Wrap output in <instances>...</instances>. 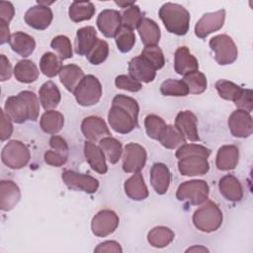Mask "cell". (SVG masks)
Returning a JSON list of instances; mask_svg holds the SVG:
<instances>
[{
  "mask_svg": "<svg viewBox=\"0 0 253 253\" xmlns=\"http://www.w3.org/2000/svg\"><path fill=\"white\" fill-rule=\"evenodd\" d=\"M137 102L126 95L119 94L114 97L112 107L108 114L111 127L119 133H128L138 126Z\"/></svg>",
  "mask_w": 253,
  "mask_h": 253,
  "instance_id": "obj_1",
  "label": "cell"
},
{
  "mask_svg": "<svg viewBox=\"0 0 253 253\" xmlns=\"http://www.w3.org/2000/svg\"><path fill=\"white\" fill-rule=\"evenodd\" d=\"M211 149L196 143H185L178 147L175 155L178 158V169L183 176H201L208 173V161Z\"/></svg>",
  "mask_w": 253,
  "mask_h": 253,
  "instance_id": "obj_2",
  "label": "cell"
},
{
  "mask_svg": "<svg viewBox=\"0 0 253 253\" xmlns=\"http://www.w3.org/2000/svg\"><path fill=\"white\" fill-rule=\"evenodd\" d=\"M4 111L16 124H24L27 121L36 122L39 118L40 102L34 92L25 90L7 98Z\"/></svg>",
  "mask_w": 253,
  "mask_h": 253,
  "instance_id": "obj_3",
  "label": "cell"
},
{
  "mask_svg": "<svg viewBox=\"0 0 253 253\" xmlns=\"http://www.w3.org/2000/svg\"><path fill=\"white\" fill-rule=\"evenodd\" d=\"M158 15L169 33L184 36L189 31L190 13L182 5L167 2L160 7Z\"/></svg>",
  "mask_w": 253,
  "mask_h": 253,
  "instance_id": "obj_4",
  "label": "cell"
},
{
  "mask_svg": "<svg viewBox=\"0 0 253 253\" xmlns=\"http://www.w3.org/2000/svg\"><path fill=\"white\" fill-rule=\"evenodd\" d=\"M193 223L197 229L203 232L217 230L223 219L222 211L212 201H206L193 214Z\"/></svg>",
  "mask_w": 253,
  "mask_h": 253,
  "instance_id": "obj_5",
  "label": "cell"
},
{
  "mask_svg": "<svg viewBox=\"0 0 253 253\" xmlns=\"http://www.w3.org/2000/svg\"><path fill=\"white\" fill-rule=\"evenodd\" d=\"M210 188L204 180H190L182 183L176 192V198L179 201L186 202L193 206H199L205 203L209 198Z\"/></svg>",
  "mask_w": 253,
  "mask_h": 253,
  "instance_id": "obj_6",
  "label": "cell"
},
{
  "mask_svg": "<svg viewBox=\"0 0 253 253\" xmlns=\"http://www.w3.org/2000/svg\"><path fill=\"white\" fill-rule=\"evenodd\" d=\"M77 103L83 107L97 104L102 97V85L92 74L85 75L73 92Z\"/></svg>",
  "mask_w": 253,
  "mask_h": 253,
  "instance_id": "obj_7",
  "label": "cell"
},
{
  "mask_svg": "<svg viewBox=\"0 0 253 253\" xmlns=\"http://www.w3.org/2000/svg\"><path fill=\"white\" fill-rule=\"evenodd\" d=\"M210 47L214 52V59L219 65L233 63L238 56L233 40L227 35H217L210 40Z\"/></svg>",
  "mask_w": 253,
  "mask_h": 253,
  "instance_id": "obj_8",
  "label": "cell"
},
{
  "mask_svg": "<svg viewBox=\"0 0 253 253\" xmlns=\"http://www.w3.org/2000/svg\"><path fill=\"white\" fill-rule=\"evenodd\" d=\"M31 158L29 148L20 140H10L1 152L2 162L11 169L25 167Z\"/></svg>",
  "mask_w": 253,
  "mask_h": 253,
  "instance_id": "obj_9",
  "label": "cell"
},
{
  "mask_svg": "<svg viewBox=\"0 0 253 253\" xmlns=\"http://www.w3.org/2000/svg\"><path fill=\"white\" fill-rule=\"evenodd\" d=\"M61 178L64 184L70 190L93 194L99 188V181L96 178L90 175L78 173L73 170H64L62 172Z\"/></svg>",
  "mask_w": 253,
  "mask_h": 253,
  "instance_id": "obj_10",
  "label": "cell"
},
{
  "mask_svg": "<svg viewBox=\"0 0 253 253\" xmlns=\"http://www.w3.org/2000/svg\"><path fill=\"white\" fill-rule=\"evenodd\" d=\"M120 218L112 210H102L98 211L91 221V229L94 235L105 237L113 233L119 226Z\"/></svg>",
  "mask_w": 253,
  "mask_h": 253,
  "instance_id": "obj_11",
  "label": "cell"
},
{
  "mask_svg": "<svg viewBox=\"0 0 253 253\" xmlns=\"http://www.w3.org/2000/svg\"><path fill=\"white\" fill-rule=\"evenodd\" d=\"M147 154L140 144L129 142L125 146L123 157V170L126 173L139 172L145 165Z\"/></svg>",
  "mask_w": 253,
  "mask_h": 253,
  "instance_id": "obj_12",
  "label": "cell"
},
{
  "mask_svg": "<svg viewBox=\"0 0 253 253\" xmlns=\"http://www.w3.org/2000/svg\"><path fill=\"white\" fill-rule=\"evenodd\" d=\"M224 20H225L224 9L204 14L195 26L196 36L200 39L207 38L210 34L220 30L224 24Z\"/></svg>",
  "mask_w": 253,
  "mask_h": 253,
  "instance_id": "obj_13",
  "label": "cell"
},
{
  "mask_svg": "<svg viewBox=\"0 0 253 253\" xmlns=\"http://www.w3.org/2000/svg\"><path fill=\"white\" fill-rule=\"evenodd\" d=\"M230 132L235 137L245 138L252 134L253 121L250 113L244 110H236L228 118L227 121Z\"/></svg>",
  "mask_w": 253,
  "mask_h": 253,
  "instance_id": "obj_14",
  "label": "cell"
},
{
  "mask_svg": "<svg viewBox=\"0 0 253 253\" xmlns=\"http://www.w3.org/2000/svg\"><path fill=\"white\" fill-rule=\"evenodd\" d=\"M81 131L85 138L92 142H99L104 137L111 135L105 121L96 116L87 117L82 121Z\"/></svg>",
  "mask_w": 253,
  "mask_h": 253,
  "instance_id": "obj_15",
  "label": "cell"
},
{
  "mask_svg": "<svg viewBox=\"0 0 253 253\" xmlns=\"http://www.w3.org/2000/svg\"><path fill=\"white\" fill-rule=\"evenodd\" d=\"M24 19L33 29L42 31L49 27L53 19V14L49 7L38 4L28 9Z\"/></svg>",
  "mask_w": 253,
  "mask_h": 253,
  "instance_id": "obj_16",
  "label": "cell"
},
{
  "mask_svg": "<svg viewBox=\"0 0 253 253\" xmlns=\"http://www.w3.org/2000/svg\"><path fill=\"white\" fill-rule=\"evenodd\" d=\"M97 26L106 38H115L122 28L121 13L117 10H103L97 18Z\"/></svg>",
  "mask_w": 253,
  "mask_h": 253,
  "instance_id": "obj_17",
  "label": "cell"
},
{
  "mask_svg": "<svg viewBox=\"0 0 253 253\" xmlns=\"http://www.w3.org/2000/svg\"><path fill=\"white\" fill-rule=\"evenodd\" d=\"M129 76L138 82H152L156 76V69L143 56L138 55L128 62Z\"/></svg>",
  "mask_w": 253,
  "mask_h": 253,
  "instance_id": "obj_18",
  "label": "cell"
},
{
  "mask_svg": "<svg viewBox=\"0 0 253 253\" xmlns=\"http://www.w3.org/2000/svg\"><path fill=\"white\" fill-rule=\"evenodd\" d=\"M175 126L184 135V137L190 141H199L198 131V119L191 111H182L178 113L175 119Z\"/></svg>",
  "mask_w": 253,
  "mask_h": 253,
  "instance_id": "obj_19",
  "label": "cell"
},
{
  "mask_svg": "<svg viewBox=\"0 0 253 253\" xmlns=\"http://www.w3.org/2000/svg\"><path fill=\"white\" fill-rule=\"evenodd\" d=\"M174 69L179 75H187L199 70L198 59L190 52L187 46H180L174 55Z\"/></svg>",
  "mask_w": 253,
  "mask_h": 253,
  "instance_id": "obj_20",
  "label": "cell"
},
{
  "mask_svg": "<svg viewBox=\"0 0 253 253\" xmlns=\"http://www.w3.org/2000/svg\"><path fill=\"white\" fill-rule=\"evenodd\" d=\"M21 191L18 185L11 180H2L0 183V209L11 211L20 201Z\"/></svg>",
  "mask_w": 253,
  "mask_h": 253,
  "instance_id": "obj_21",
  "label": "cell"
},
{
  "mask_svg": "<svg viewBox=\"0 0 253 253\" xmlns=\"http://www.w3.org/2000/svg\"><path fill=\"white\" fill-rule=\"evenodd\" d=\"M150 183L159 195L165 194L171 183V173L164 163H154L150 170Z\"/></svg>",
  "mask_w": 253,
  "mask_h": 253,
  "instance_id": "obj_22",
  "label": "cell"
},
{
  "mask_svg": "<svg viewBox=\"0 0 253 253\" xmlns=\"http://www.w3.org/2000/svg\"><path fill=\"white\" fill-rule=\"evenodd\" d=\"M84 155L90 167L99 174H106L108 166L106 163V156L99 145L92 141H85Z\"/></svg>",
  "mask_w": 253,
  "mask_h": 253,
  "instance_id": "obj_23",
  "label": "cell"
},
{
  "mask_svg": "<svg viewBox=\"0 0 253 253\" xmlns=\"http://www.w3.org/2000/svg\"><path fill=\"white\" fill-rule=\"evenodd\" d=\"M97 32L94 27L87 26L80 28L75 37L74 48L75 52L79 55H87V53L91 50V48L97 42Z\"/></svg>",
  "mask_w": 253,
  "mask_h": 253,
  "instance_id": "obj_24",
  "label": "cell"
},
{
  "mask_svg": "<svg viewBox=\"0 0 253 253\" xmlns=\"http://www.w3.org/2000/svg\"><path fill=\"white\" fill-rule=\"evenodd\" d=\"M218 189L223 198L230 202H239L243 198V189L239 180L231 175L223 176L218 182Z\"/></svg>",
  "mask_w": 253,
  "mask_h": 253,
  "instance_id": "obj_25",
  "label": "cell"
},
{
  "mask_svg": "<svg viewBox=\"0 0 253 253\" xmlns=\"http://www.w3.org/2000/svg\"><path fill=\"white\" fill-rule=\"evenodd\" d=\"M124 188L126 196L131 200L142 201L148 197V190L140 172L133 173L132 176L126 180Z\"/></svg>",
  "mask_w": 253,
  "mask_h": 253,
  "instance_id": "obj_26",
  "label": "cell"
},
{
  "mask_svg": "<svg viewBox=\"0 0 253 253\" xmlns=\"http://www.w3.org/2000/svg\"><path fill=\"white\" fill-rule=\"evenodd\" d=\"M239 161V150L235 145H222L216 154L215 165L221 171L234 169Z\"/></svg>",
  "mask_w": 253,
  "mask_h": 253,
  "instance_id": "obj_27",
  "label": "cell"
},
{
  "mask_svg": "<svg viewBox=\"0 0 253 253\" xmlns=\"http://www.w3.org/2000/svg\"><path fill=\"white\" fill-rule=\"evenodd\" d=\"M9 44L11 48L23 57L30 56L36 47L34 38L23 32H16L11 35Z\"/></svg>",
  "mask_w": 253,
  "mask_h": 253,
  "instance_id": "obj_28",
  "label": "cell"
},
{
  "mask_svg": "<svg viewBox=\"0 0 253 253\" xmlns=\"http://www.w3.org/2000/svg\"><path fill=\"white\" fill-rule=\"evenodd\" d=\"M141 42L145 46L157 45L160 40V29L158 25L149 18H143L137 27Z\"/></svg>",
  "mask_w": 253,
  "mask_h": 253,
  "instance_id": "obj_29",
  "label": "cell"
},
{
  "mask_svg": "<svg viewBox=\"0 0 253 253\" xmlns=\"http://www.w3.org/2000/svg\"><path fill=\"white\" fill-rule=\"evenodd\" d=\"M84 71L76 64L62 66L59 72V79L67 91L73 93L78 84L84 78Z\"/></svg>",
  "mask_w": 253,
  "mask_h": 253,
  "instance_id": "obj_30",
  "label": "cell"
},
{
  "mask_svg": "<svg viewBox=\"0 0 253 253\" xmlns=\"http://www.w3.org/2000/svg\"><path fill=\"white\" fill-rule=\"evenodd\" d=\"M40 102L45 111L52 110L58 106L61 100L59 89L52 81H47L39 90Z\"/></svg>",
  "mask_w": 253,
  "mask_h": 253,
  "instance_id": "obj_31",
  "label": "cell"
},
{
  "mask_svg": "<svg viewBox=\"0 0 253 253\" xmlns=\"http://www.w3.org/2000/svg\"><path fill=\"white\" fill-rule=\"evenodd\" d=\"M13 72L15 78L22 83L35 82L40 74L37 65L29 59H23L16 63Z\"/></svg>",
  "mask_w": 253,
  "mask_h": 253,
  "instance_id": "obj_32",
  "label": "cell"
},
{
  "mask_svg": "<svg viewBox=\"0 0 253 253\" xmlns=\"http://www.w3.org/2000/svg\"><path fill=\"white\" fill-rule=\"evenodd\" d=\"M64 125V117L61 113L48 110L45 111L40 121L41 128L48 134H56L61 130Z\"/></svg>",
  "mask_w": 253,
  "mask_h": 253,
  "instance_id": "obj_33",
  "label": "cell"
},
{
  "mask_svg": "<svg viewBox=\"0 0 253 253\" xmlns=\"http://www.w3.org/2000/svg\"><path fill=\"white\" fill-rule=\"evenodd\" d=\"M95 6L89 1H74L71 3L68 15L71 21L79 23L90 20L95 14Z\"/></svg>",
  "mask_w": 253,
  "mask_h": 253,
  "instance_id": "obj_34",
  "label": "cell"
},
{
  "mask_svg": "<svg viewBox=\"0 0 253 253\" xmlns=\"http://www.w3.org/2000/svg\"><path fill=\"white\" fill-rule=\"evenodd\" d=\"M158 141L165 148L174 149L185 144L186 138L175 126L166 125L158 138Z\"/></svg>",
  "mask_w": 253,
  "mask_h": 253,
  "instance_id": "obj_35",
  "label": "cell"
},
{
  "mask_svg": "<svg viewBox=\"0 0 253 253\" xmlns=\"http://www.w3.org/2000/svg\"><path fill=\"white\" fill-rule=\"evenodd\" d=\"M174 232L166 226H155L147 234V241L155 248L168 246L174 240Z\"/></svg>",
  "mask_w": 253,
  "mask_h": 253,
  "instance_id": "obj_36",
  "label": "cell"
},
{
  "mask_svg": "<svg viewBox=\"0 0 253 253\" xmlns=\"http://www.w3.org/2000/svg\"><path fill=\"white\" fill-rule=\"evenodd\" d=\"M99 146L103 150L106 158L109 160L110 163L116 164L117 162H119L122 156L123 146L118 139L112 136L104 137L99 141Z\"/></svg>",
  "mask_w": 253,
  "mask_h": 253,
  "instance_id": "obj_37",
  "label": "cell"
},
{
  "mask_svg": "<svg viewBox=\"0 0 253 253\" xmlns=\"http://www.w3.org/2000/svg\"><path fill=\"white\" fill-rule=\"evenodd\" d=\"M61 59L53 52H45L40 60V68L43 75L52 78L59 74L62 65Z\"/></svg>",
  "mask_w": 253,
  "mask_h": 253,
  "instance_id": "obj_38",
  "label": "cell"
},
{
  "mask_svg": "<svg viewBox=\"0 0 253 253\" xmlns=\"http://www.w3.org/2000/svg\"><path fill=\"white\" fill-rule=\"evenodd\" d=\"M183 81L186 83L190 94H201L206 91L208 86L207 77L199 70L191 72L184 76Z\"/></svg>",
  "mask_w": 253,
  "mask_h": 253,
  "instance_id": "obj_39",
  "label": "cell"
},
{
  "mask_svg": "<svg viewBox=\"0 0 253 253\" xmlns=\"http://www.w3.org/2000/svg\"><path fill=\"white\" fill-rule=\"evenodd\" d=\"M215 89L220 98L227 101L235 102L239 95L241 94L243 88H241L240 86L236 85L231 81L220 79L215 82Z\"/></svg>",
  "mask_w": 253,
  "mask_h": 253,
  "instance_id": "obj_40",
  "label": "cell"
},
{
  "mask_svg": "<svg viewBox=\"0 0 253 253\" xmlns=\"http://www.w3.org/2000/svg\"><path fill=\"white\" fill-rule=\"evenodd\" d=\"M143 18V13L141 12L140 8L135 4L124 9L121 12L122 25L130 30L137 29L139 23Z\"/></svg>",
  "mask_w": 253,
  "mask_h": 253,
  "instance_id": "obj_41",
  "label": "cell"
},
{
  "mask_svg": "<svg viewBox=\"0 0 253 253\" xmlns=\"http://www.w3.org/2000/svg\"><path fill=\"white\" fill-rule=\"evenodd\" d=\"M160 92L164 96L184 97L189 94V89L183 80L167 79L162 82L160 86Z\"/></svg>",
  "mask_w": 253,
  "mask_h": 253,
  "instance_id": "obj_42",
  "label": "cell"
},
{
  "mask_svg": "<svg viewBox=\"0 0 253 253\" xmlns=\"http://www.w3.org/2000/svg\"><path fill=\"white\" fill-rule=\"evenodd\" d=\"M115 39L118 49L124 53L130 51L135 43L134 33L132 32V30L124 26H122Z\"/></svg>",
  "mask_w": 253,
  "mask_h": 253,
  "instance_id": "obj_43",
  "label": "cell"
},
{
  "mask_svg": "<svg viewBox=\"0 0 253 253\" xmlns=\"http://www.w3.org/2000/svg\"><path fill=\"white\" fill-rule=\"evenodd\" d=\"M109 55V44L106 41L98 39L95 45L87 53L86 57L88 61L93 65H99L103 63Z\"/></svg>",
  "mask_w": 253,
  "mask_h": 253,
  "instance_id": "obj_44",
  "label": "cell"
},
{
  "mask_svg": "<svg viewBox=\"0 0 253 253\" xmlns=\"http://www.w3.org/2000/svg\"><path fill=\"white\" fill-rule=\"evenodd\" d=\"M166 124L164 120L156 115H148L144 119V126L147 135L152 138L158 140L163 128L165 127Z\"/></svg>",
  "mask_w": 253,
  "mask_h": 253,
  "instance_id": "obj_45",
  "label": "cell"
},
{
  "mask_svg": "<svg viewBox=\"0 0 253 253\" xmlns=\"http://www.w3.org/2000/svg\"><path fill=\"white\" fill-rule=\"evenodd\" d=\"M50 46L58 53V56L61 60L72 57V45L70 40L66 36L59 35L53 38L50 42Z\"/></svg>",
  "mask_w": 253,
  "mask_h": 253,
  "instance_id": "obj_46",
  "label": "cell"
},
{
  "mask_svg": "<svg viewBox=\"0 0 253 253\" xmlns=\"http://www.w3.org/2000/svg\"><path fill=\"white\" fill-rule=\"evenodd\" d=\"M140 55L143 56L148 62H150L156 70L161 69L165 64L163 52L158 45L145 46L142 49Z\"/></svg>",
  "mask_w": 253,
  "mask_h": 253,
  "instance_id": "obj_47",
  "label": "cell"
},
{
  "mask_svg": "<svg viewBox=\"0 0 253 253\" xmlns=\"http://www.w3.org/2000/svg\"><path fill=\"white\" fill-rule=\"evenodd\" d=\"M115 84L117 88L126 90L129 92H137L142 88V85L140 82L136 81L129 75H125V74L117 76L115 79Z\"/></svg>",
  "mask_w": 253,
  "mask_h": 253,
  "instance_id": "obj_48",
  "label": "cell"
},
{
  "mask_svg": "<svg viewBox=\"0 0 253 253\" xmlns=\"http://www.w3.org/2000/svg\"><path fill=\"white\" fill-rule=\"evenodd\" d=\"M43 158H44V162L46 164L53 166V167H60L66 163L68 156L61 152L51 149L44 153Z\"/></svg>",
  "mask_w": 253,
  "mask_h": 253,
  "instance_id": "obj_49",
  "label": "cell"
},
{
  "mask_svg": "<svg viewBox=\"0 0 253 253\" xmlns=\"http://www.w3.org/2000/svg\"><path fill=\"white\" fill-rule=\"evenodd\" d=\"M235 106L240 109L247 111L250 113L253 109V101H252V90L250 89H242L241 94L234 102Z\"/></svg>",
  "mask_w": 253,
  "mask_h": 253,
  "instance_id": "obj_50",
  "label": "cell"
},
{
  "mask_svg": "<svg viewBox=\"0 0 253 253\" xmlns=\"http://www.w3.org/2000/svg\"><path fill=\"white\" fill-rule=\"evenodd\" d=\"M1 127H0V139L1 141L7 140L13 132V125L10 117L5 113L4 110H1Z\"/></svg>",
  "mask_w": 253,
  "mask_h": 253,
  "instance_id": "obj_51",
  "label": "cell"
},
{
  "mask_svg": "<svg viewBox=\"0 0 253 253\" xmlns=\"http://www.w3.org/2000/svg\"><path fill=\"white\" fill-rule=\"evenodd\" d=\"M15 15V8L11 2L1 1L0 2V20L9 25L10 21Z\"/></svg>",
  "mask_w": 253,
  "mask_h": 253,
  "instance_id": "obj_52",
  "label": "cell"
},
{
  "mask_svg": "<svg viewBox=\"0 0 253 253\" xmlns=\"http://www.w3.org/2000/svg\"><path fill=\"white\" fill-rule=\"evenodd\" d=\"M49 145L51 149L61 152L68 156V145L66 140L60 135H52L49 139Z\"/></svg>",
  "mask_w": 253,
  "mask_h": 253,
  "instance_id": "obj_53",
  "label": "cell"
},
{
  "mask_svg": "<svg viewBox=\"0 0 253 253\" xmlns=\"http://www.w3.org/2000/svg\"><path fill=\"white\" fill-rule=\"evenodd\" d=\"M95 252H115V253H122L123 249L120 245L119 242L114 241V240H108V241H104L100 244H98V246L94 249Z\"/></svg>",
  "mask_w": 253,
  "mask_h": 253,
  "instance_id": "obj_54",
  "label": "cell"
},
{
  "mask_svg": "<svg viewBox=\"0 0 253 253\" xmlns=\"http://www.w3.org/2000/svg\"><path fill=\"white\" fill-rule=\"evenodd\" d=\"M0 62H1V75H0V80L1 81H6L9 80L12 76V72L14 70H12V66L11 63L9 61V59L4 55L1 54L0 55Z\"/></svg>",
  "mask_w": 253,
  "mask_h": 253,
  "instance_id": "obj_55",
  "label": "cell"
},
{
  "mask_svg": "<svg viewBox=\"0 0 253 253\" xmlns=\"http://www.w3.org/2000/svg\"><path fill=\"white\" fill-rule=\"evenodd\" d=\"M10 38L11 35L9 31V25L0 20V43L4 44L6 42H9Z\"/></svg>",
  "mask_w": 253,
  "mask_h": 253,
  "instance_id": "obj_56",
  "label": "cell"
},
{
  "mask_svg": "<svg viewBox=\"0 0 253 253\" xmlns=\"http://www.w3.org/2000/svg\"><path fill=\"white\" fill-rule=\"evenodd\" d=\"M186 252H209V249L203 245H194L192 247H189Z\"/></svg>",
  "mask_w": 253,
  "mask_h": 253,
  "instance_id": "obj_57",
  "label": "cell"
},
{
  "mask_svg": "<svg viewBox=\"0 0 253 253\" xmlns=\"http://www.w3.org/2000/svg\"><path fill=\"white\" fill-rule=\"evenodd\" d=\"M118 6L122 7V8H128L129 6L135 4L134 2H115Z\"/></svg>",
  "mask_w": 253,
  "mask_h": 253,
  "instance_id": "obj_58",
  "label": "cell"
}]
</instances>
